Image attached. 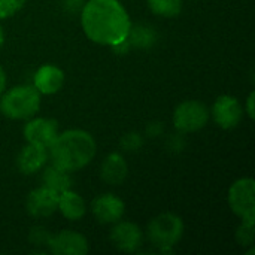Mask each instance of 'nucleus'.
Segmentation results:
<instances>
[{
	"mask_svg": "<svg viewBox=\"0 0 255 255\" xmlns=\"http://www.w3.org/2000/svg\"><path fill=\"white\" fill-rule=\"evenodd\" d=\"M254 91H251L250 96H248V99H247V105H245V108H244V112H247L248 117H250L251 120H254Z\"/></svg>",
	"mask_w": 255,
	"mask_h": 255,
	"instance_id": "5701e85b",
	"label": "nucleus"
},
{
	"mask_svg": "<svg viewBox=\"0 0 255 255\" xmlns=\"http://www.w3.org/2000/svg\"><path fill=\"white\" fill-rule=\"evenodd\" d=\"M91 212L100 224H115L123 220L126 212V203L121 197L106 193L97 196L91 203Z\"/></svg>",
	"mask_w": 255,
	"mask_h": 255,
	"instance_id": "9b49d317",
	"label": "nucleus"
},
{
	"mask_svg": "<svg viewBox=\"0 0 255 255\" xmlns=\"http://www.w3.org/2000/svg\"><path fill=\"white\" fill-rule=\"evenodd\" d=\"M58 206V193L42 185L31 190L27 196L25 208L31 217L36 218H46L57 212Z\"/></svg>",
	"mask_w": 255,
	"mask_h": 255,
	"instance_id": "f8f14e48",
	"label": "nucleus"
},
{
	"mask_svg": "<svg viewBox=\"0 0 255 255\" xmlns=\"http://www.w3.org/2000/svg\"><path fill=\"white\" fill-rule=\"evenodd\" d=\"M127 40L130 46L148 48L155 42V31L148 25H136V27L131 25Z\"/></svg>",
	"mask_w": 255,
	"mask_h": 255,
	"instance_id": "a211bd4d",
	"label": "nucleus"
},
{
	"mask_svg": "<svg viewBox=\"0 0 255 255\" xmlns=\"http://www.w3.org/2000/svg\"><path fill=\"white\" fill-rule=\"evenodd\" d=\"M146 233L155 248L170 251L184 236V221L173 212H163L149 221Z\"/></svg>",
	"mask_w": 255,
	"mask_h": 255,
	"instance_id": "20e7f679",
	"label": "nucleus"
},
{
	"mask_svg": "<svg viewBox=\"0 0 255 255\" xmlns=\"http://www.w3.org/2000/svg\"><path fill=\"white\" fill-rule=\"evenodd\" d=\"M152 13L164 18H175L182 10V0H148Z\"/></svg>",
	"mask_w": 255,
	"mask_h": 255,
	"instance_id": "6ab92c4d",
	"label": "nucleus"
},
{
	"mask_svg": "<svg viewBox=\"0 0 255 255\" xmlns=\"http://www.w3.org/2000/svg\"><path fill=\"white\" fill-rule=\"evenodd\" d=\"M121 145H123V148L130 149V151L137 149L142 145V137L137 133H128L121 139Z\"/></svg>",
	"mask_w": 255,
	"mask_h": 255,
	"instance_id": "4be33fe9",
	"label": "nucleus"
},
{
	"mask_svg": "<svg viewBox=\"0 0 255 255\" xmlns=\"http://www.w3.org/2000/svg\"><path fill=\"white\" fill-rule=\"evenodd\" d=\"M22 134L27 143L49 148V145L54 142V139L58 134V124L55 120L51 118L31 117L30 120H27L22 128Z\"/></svg>",
	"mask_w": 255,
	"mask_h": 255,
	"instance_id": "9d476101",
	"label": "nucleus"
},
{
	"mask_svg": "<svg viewBox=\"0 0 255 255\" xmlns=\"http://www.w3.org/2000/svg\"><path fill=\"white\" fill-rule=\"evenodd\" d=\"M236 239L242 247H253L254 242V224L244 223L236 230Z\"/></svg>",
	"mask_w": 255,
	"mask_h": 255,
	"instance_id": "412c9836",
	"label": "nucleus"
},
{
	"mask_svg": "<svg viewBox=\"0 0 255 255\" xmlns=\"http://www.w3.org/2000/svg\"><path fill=\"white\" fill-rule=\"evenodd\" d=\"M109 239L112 245L123 253H136L143 242V232L131 221H117L112 224Z\"/></svg>",
	"mask_w": 255,
	"mask_h": 255,
	"instance_id": "1a4fd4ad",
	"label": "nucleus"
},
{
	"mask_svg": "<svg viewBox=\"0 0 255 255\" xmlns=\"http://www.w3.org/2000/svg\"><path fill=\"white\" fill-rule=\"evenodd\" d=\"M57 211L69 221H79L87 212V205L85 200L76 191L69 188L58 194Z\"/></svg>",
	"mask_w": 255,
	"mask_h": 255,
	"instance_id": "dca6fc26",
	"label": "nucleus"
},
{
	"mask_svg": "<svg viewBox=\"0 0 255 255\" xmlns=\"http://www.w3.org/2000/svg\"><path fill=\"white\" fill-rule=\"evenodd\" d=\"M46 247L55 255H85L90 251L87 238L75 230H61L51 235Z\"/></svg>",
	"mask_w": 255,
	"mask_h": 255,
	"instance_id": "6e6552de",
	"label": "nucleus"
},
{
	"mask_svg": "<svg viewBox=\"0 0 255 255\" xmlns=\"http://www.w3.org/2000/svg\"><path fill=\"white\" fill-rule=\"evenodd\" d=\"M128 175V166L124 157L118 152L108 154L100 166V178L108 185H121Z\"/></svg>",
	"mask_w": 255,
	"mask_h": 255,
	"instance_id": "2eb2a0df",
	"label": "nucleus"
},
{
	"mask_svg": "<svg viewBox=\"0 0 255 255\" xmlns=\"http://www.w3.org/2000/svg\"><path fill=\"white\" fill-rule=\"evenodd\" d=\"M43 185L57 191L58 194L72 188V178L70 172H66L54 164L45 169L43 172Z\"/></svg>",
	"mask_w": 255,
	"mask_h": 255,
	"instance_id": "f3484780",
	"label": "nucleus"
},
{
	"mask_svg": "<svg viewBox=\"0 0 255 255\" xmlns=\"http://www.w3.org/2000/svg\"><path fill=\"white\" fill-rule=\"evenodd\" d=\"M40 109V93L34 85H16L0 96V112L9 120H30Z\"/></svg>",
	"mask_w": 255,
	"mask_h": 255,
	"instance_id": "7ed1b4c3",
	"label": "nucleus"
},
{
	"mask_svg": "<svg viewBox=\"0 0 255 255\" xmlns=\"http://www.w3.org/2000/svg\"><path fill=\"white\" fill-rule=\"evenodd\" d=\"M48 160V148L27 143L16 157V167L22 175H34L45 167Z\"/></svg>",
	"mask_w": 255,
	"mask_h": 255,
	"instance_id": "4468645a",
	"label": "nucleus"
},
{
	"mask_svg": "<svg viewBox=\"0 0 255 255\" xmlns=\"http://www.w3.org/2000/svg\"><path fill=\"white\" fill-rule=\"evenodd\" d=\"M209 114L212 115V118L218 127H221L224 130H232L241 124V121L244 118V106L238 97L224 94V96H220L214 102Z\"/></svg>",
	"mask_w": 255,
	"mask_h": 255,
	"instance_id": "0eeeda50",
	"label": "nucleus"
},
{
	"mask_svg": "<svg viewBox=\"0 0 255 255\" xmlns=\"http://www.w3.org/2000/svg\"><path fill=\"white\" fill-rule=\"evenodd\" d=\"M6 72H4V69L0 66V96L4 93V90H6Z\"/></svg>",
	"mask_w": 255,
	"mask_h": 255,
	"instance_id": "b1692460",
	"label": "nucleus"
},
{
	"mask_svg": "<svg viewBox=\"0 0 255 255\" xmlns=\"http://www.w3.org/2000/svg\"><path fill=\"white\" fill-rule=\"evenodd\" d=\"M85 36L102 46H117L127 40L131 19L120 0H88L81 9Z\"/></svg>",
	"mask_w": 255,
	"mask_h": 255,
	"instance_id": "f257e3e1",
	"label": "nucleus"
},
{
	"mask_svg": "<svg viewBox=\"0 0 255 255\" xmlns=\"http://www.w3.org/2000/svg\"><path fill=\"white\" fill-rule=\"evenodd\" d=\"M96 151L97 146L91 133L70 128L57 134L48 148V155L54 166L66 172H76L93 161Z\"/></svg>",
	"mask_w": 255,
	"mask_h": 255,
	"instance_id": "f03ea898",
	"label": "nucleus"
},
{
	"mask_svg": "<svg viewBox=\"0 0 255 255\" xmlns=\"http://www.w3.org/2000/svg\"><path fill=\"white\" fill-rule=\"evenodd\" d=\"M64 81L66 76L63 69L55 64L40 66L33 76V85L40 93V96H51L58 93L63 88Z\"/></svg>",
	"mask_w": 255,
	"mask_h": 255,
	"instance_id": "ddd939ff",
	"label": "nucleus"
},
{
	"mask_svg": "<svg viewBox=\"0 0 255 255\" xmlns=\"http://www.w3.org/2000/svg\"><path fill=\"white\" fill-rule=\"evenodd\" d=\"M3 43H4V31H3V28H1V25H0V49H1Z\"/></svg>",
	"mask_w": 255,
	"mask_h": 255,
	"instance_id": "393cba45",
	"label": "nucleus"
},
{
	"mask_svg": "<svg viewBox=\"0 0 255 255\" xmlns=\"http://www.w3.org/2000/svg\"><path fill=\"white\" fill-rule=\"evenodd\" d=\"M209 109L199 100H185L173 111V126L179 133H194L202 130L209 121Z\"/></svg>",
	"mask_w": 255,
	"mask_h": 255,
	"instance_id": "423d86ee",
	"label": "nucleus"
},
{
	"mask_svg": "<svg viewBox=\"0 0 255 255\" xmlns=\"http://www.w3.org/2000/svg\"><path fill=\"white\" fill-rule=\"evenodd\" d=\"M27 0H0V19H6L19 12Z\"/></svg>",
	"mask_w": 255,
	"mask_h": 255,
	"instance_id": "aec40b11",
	"label": "nucleus"
},
{
	"mask_svg": "<svg viewBox=\"0 0 255 255\" xmlns=\"http://www.w3.org/2000/svg\"><path fill=\"white\" fill-rule=\"evenodd\" d=\"M232 212L244 223L255 224V181L253 178H241L232 184L227 194Z\"/></svg>",
	"mask_w": 255,
	"mask_h": 255,
	"instance_id": "39448f33",
	"label": "nucleus"
}]
</instances>
